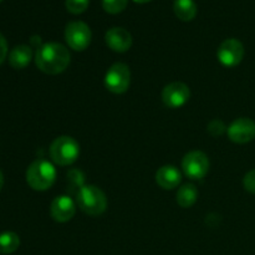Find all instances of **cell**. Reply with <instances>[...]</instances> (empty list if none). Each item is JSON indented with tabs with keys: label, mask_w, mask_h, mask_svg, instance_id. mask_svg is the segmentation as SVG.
<instances>
[{
	"label": "cell",
	"mask_w": 255,
	"mask_h": 255,
	"mask_svg": "<svg viewBox=\"0 0 255 255\" xmlns=\"http://www.w3.org/2000/svg\"><path fill=\"white\" fill-rule=\"evenodd\" d=\"M71 61V55L66 46L60 42H46L37 49L35 54V64L40 71L47 75H57L64 72Z\"/></svg>",
	"instance_id": "6da1fadb"
},
{
	"label": "cell",
	"mask_w": 255,
	"mask_h": 255,
	"mask_svg": "<svg viewBox=\"0 0 255 255\" xmlns=\"http://www.w3.org/2000/svg\"><path fill=\"white\" fill-rule=\"evenodd\" d=\"M56 181V168L46 159H36L26 171V182L34 191L44 192L54 186Z\"/></svg>",
	"instance_id": "7a4b0ae2"
},
{
	"label": "cell",
	"mask_w": 255,
	"mask_h": 255,
	"mask_svg": "<svg viewBox=\"0 0 255 255\" xmlns=\"http://www.w3.org/2000/svg\"><path fill=\"white\" fill-rule=\"evenodd\" d=\"M76 204L80 211L91 217L101 216L107 208V197L99 187L86 184L76 194Z\"/></svg>",
	"instance_id": "3957f363"
},
{
	"label": "cell",
	"mask_w": 255,
	"mask_h": 255,
	"mask_svg": "<svg viewBox=\"0 0 255 255\" xmlns=\"http://www.w3.org/2000/svg\"><path fill=\"white\" fill-rule=\"evenodd\" d=\"M50 158L57 166H70L80 156V144L74 137L60 136L54 139L49 148Z\"/></svg>",
	"instance_id": "277c9868"
},
{
	"label": "cell",
	"mask_w": 255,
	"mask_h": 255,
	"mask_svg": "<svg viewBox=\"0 0 255 255\" xmlns=\"http://www.w3.org/2000/svg\"><path fill=\"white\" fill-rule=\"evenodd\" d=\"M129 84H131V71L124 62L114 64L105 75V86L112 94H125L128 90Z\"/></svg>",
	"instance_id": "5b68a950"
},
{
	"label": "cell",
	"mask_w": 255,
	"mask_h": 255,
	"mask_svg": "<svg viewBox=\"0 0 255 255\" xmlns=\"http://www.w3.org/2000/svg\"><path fill=\"white\" fill-rule=\"evenodd\" d=\"M91 29L84 21H71L65 29V40L70 49L75 51H84L91 44Z\"/></svg>",
	"instance_id": "8992f818"
},
{
	"label": "cell",
	"mask_w": 255,
	"mask_h": 255,
	"mask_svg": "<svg viewBox=\"0 0 255 255\" xmlns=\"http://www.w3.org/2000/svg\"><path fill=\"white\" fill-rule=\"evenodd\" d=\"M182 169L188 178L199 181L204 178L209 171V159L202 151H191L182 159Z\"/></svg>",
	"instance_id": "52a82bcc"
},
{
	"label": "cell",
	"mask_w": 255,
	"mask_h": 255,
	"mask_svg": "<svg viewBox=\"0 0 255 255\" xmlns=\"http://www.w3.org/2000/svg\"><path fill=\"white\" fill-rule=\"evenodd\" d=\"M217 57L219 62L226 67H236L244 57V46L238 39L224 40L218 47Z\"/></svg>",
	"instance_id": "ba28073f"
},
{
	"label": "cell",
	"mask_w": 255,
	"mask_h": 255,
	"mask_svg": "<svg viewBox=\"0 0 255 255\" xmlns=\"http://www.w3.org/2000/svg\"><path fill=\"white\" fill-rule=\"evenodd\" d=\"M227 133L234 143H248L255 138V122L248 117H239L229 125Z\"/></svg>",
	"instance_id": "9c48e42d"
},
{
	"label": "cell",
	"mask_w": 255,
	"mask_h": 255,
	"mask_svg": "<svg viewBox=\"0 0 255 255\" xmlns=\"http://www.w3.org/2000/svg\"><path fill=\"white\" fill-rule=\"evenodd\" d=\"M191 90L183 82H171L162 91V101L168 109H179L188 102Z\"/></svg>",
	"instance_id": "30bf717a"
},
{
	"label": "cell",
	"mask_w": 255,
	"mask_h": 255,
	"mask_svg": "<svg viewBox=\"0 0 255 255\" xmlns=\"http://www.w3.org/2000/svg\"><path fill=\"white\" fill-rule=\"evenodd\" d=\"M76 213V203L69 196H59L51 202L50 214L57 223H66L71 221Z\"/></svg>",
	"instance_id": "8fae6325"
},
{
	"label": "cell",
	"mask_w": 255,
	"mask_h": 255,
	"mask_svg": "<svg viewBox=\"0 0 255 255\" xmlns=\"http://www.w3.org/2000/svg\"><path fill=\"white\" fill-rule=\"evenodd\" d=\"M107 46L115 52H126L132 46V36L124 27H111L105 35Z\"/></svg>",
	"instance_id": "7c38bea8"
},
{
	"label": "cell",
	"mask_w": 255,
	"mask_h": 255,
	"mask_svg": "<svg viewBox=\"0 0 255 255\" xmlns=\"http://www.w3.org/2000/svg\"><path fill=\"white\" fill-rule=\"evenodd\" d=\"M182 181V173L177 167L172 166V164H166L158 168L156 172V183L158 184L161 188L171 191V189L177 188L181 184Z\"/></svg>",
	"instance_id": "4fadbf2b"
},
{
	"label": "cell",
	"mask_w": 255,
	"mask_h": 255,
	"mask_svg": "<svg viewBox=\"0 0 255 255\" xmlns=\"http://www.w3.org/2000/svg\"><path fill=\"white\" fill-rule=\"evenodd\" d=\"M31 59L32 50L27 45H17L9 54V64L15 70L25 69L30 64Z\"/></svg>",
	"instance_id": "5bb4252c"
},
{
	"label": "cell",
	"mask_w": 255,
	"mask_h": 255,
	"mask_svg": "<svg viewBox=\"0 0 255 255\" xmlns=\"http://www.w3.org/2000/svg\"><path fill=\"white\" fill-rule=\"evenodd\" d=\"M173 10L176 16L182 21H191L197 15V5L193 0H176Z\"/></svg>",
	"instance_id": "9a60e30c"
},
{
	"label": "cell",
	"mask_w": 255,
	"mask_h": 255,
	"mask_svg": "<svg viewBox=\"0 0 255 255\" xmlns=\"http://www.w3.org/2000/svg\"><path fill=\"white\" fill-rule=\"evenodd\" d=\"M177 203L182 208H189L193 206L198 199V189L194 184L187 183L183 184L177 192Z\"/></svg>",
	"instance_id": "2e32d148"
},
{
	"label": "cell",
	"mask_w": 255,
	"mask_h": 255,
	"mask_svg": "<svg viewBox=\"0 0 255 255\" xmlns=\"http://www.w3.org/2000/svg\"><path fill=\"white\" fill-rule=\"evenodd\" d=\"M20 238L14 232H4L0 234V254H11L19 248Z\"/></svg>",
	"instance_id": "e0dca14e"
},
{
	"label": "cell",
	"mask_w": 255,
	"mask_h": 255,
	"mask_svg": "<svg viewBox=\"0 0 255 255\" xmlns=\"http://www.w3.org/2000/svg\"><path fill=\"white\" fill-rule=\"evenodd\" d=\"M128 0H102V7L109 14H120L126 9Z\"/></svg>",
	"instance_id": "ac0fdd59"
},
{
	"label": "cell",
	"mask_w": 255,
	"mask_h": 255,
	"mask_svg": "<svg viewBox=\"0 0 255 255\" xmlns=\"http://www.w3.org/2000/svg\"><path fill=\"white\" fill-rule=\"evenodd\" d=\"M90 5V0H65V6L67 11L74 15L82 14L87 10Z\"/></svg>",
	"instance_id": "d6986e66"
},
{
	"label": "cell",
	"mask_w": 255,
	"mask_h": 255,
	"mask_svg": "<svg viewBox=\"0 0 255 255\" xmlns=\"http://www.w3.org/2000/svg\"><path fill=\"white\" fill-rule=\"evenodd\" d=\"M243 186L247 191L255 194V169H252L244 176Z\"/></svg>",
	"instance_id": "ffe728a7"
},
{
	"label": "cell",
	"mask_w": 255,
	"mask_h": 255,
	"mask_svg": "<svg viewBox=\"0 0 255 255\" xmlns=\"http://www.w3.org/2000/svg\"><path fill=\"white\" fill-rule=\"evenodd\" d=\"M208 131L212 136H221V134L226 131V126H224L223 122L219 121V120H214V121H212L211 124H209Z\"/></svg>",
	"instance_id": "44dd1931"
},
{
	"label": "cell",
	"mask_w": 255,
	"mask_h": 255,
	"mask_svg": "<svg viewBox=\"0 0 255 255\" xmlns=\"http://www.w3.org/2000/svg\"><path fill=\"white\" fill-rule=\"evenodd\" d=\"M7 55V42L5 40V37L0 34V65L4 62V60L6 59Z\"/></svg>",
	"instance_id": "7402d4cb"
},
{
	"label": "cell",
	"mask_w": 255,
	"mask_h": 255,
	"mask_svg": "<svg viewBox=\"0 0 255 255\" xmlns=\"http://www.w3.org/2000/svg\"><path fill=\"white\" fill-rule=\"evenodd\" d=\"M2 184H4V176H2L1 171H0V191H1L2 188Z\"/></svg>",
	"instance_id": "603a6c76"
},
{
	"label": "cell",
	"mask_w": 255,
	"mask_h": 255,
	"mask_svg": "<svg viewBox=\"0 0 255 255\" xmlns=\"http://www.w3.org/2000/svg\"><path fill=\"white\" fill-rule=\"evenodd\" d=\"M134 2H138V4H146V2H149L151 0H133Z\"/></svg>",
	"instance_id": "cb8c5ba5"
},
{
	"label": "cell",
	"mask_w": 255,
	"mask_h": 255,
	"mask_svg": "<svg viewBox=\"0 0 255 255\" xmlns=\"http://www.w3.org/2000/svg\"><path fill=\"white\" fill-rule=\"evenodd\" d=\"M2 1V0H0V2H1Z\"/></svg>",
	"instance_id": "d4e9b609"
}]
</instances>
